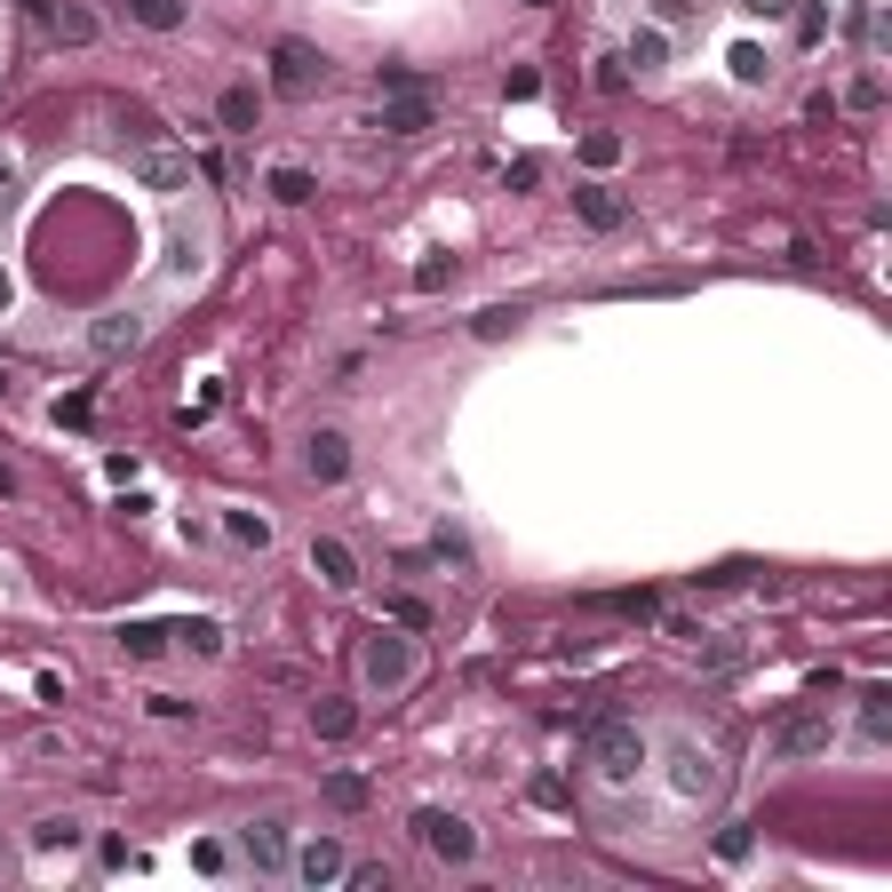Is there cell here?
<instances>
[{
    "mask_svg": "<svg viewBox=\"0 0 892 892\" xmlns=\"http://www.w3.org/2000/svg\"><path fill=\"white\" fill-rule=\"evenodd\" d=\"M271 192H280V199H287V208H303V199H312L319 184H312V176H303V167H280V176H271Z\"/></svg>",
    "mask_w": 892,
    "mask_h": 892,
    "instance_id": "22",
    "label": "cell"
},
{
    "mask_svg": "<svg viewBox=\"0 0 892 892\" xmlns=\"http://www.w3.org/2000/svg\"><path fill=\"white\" fill-rule=\"evenodd\" d=\"M359 670H367L374 694H399L406 670H415V654H406V638H383V630H374V638H367V654H359Z\"/></svg>",
    "mask_w": 892,
    "mask_h": 892,
    "instance_id": "5",
    "label": "cell"
},
{
    "mask_svg": "<svg viewBox=\"0 0 892 892\" xmlns=\"http://www.w3.org/2000/svg\"><path fill=\"white\" fill-rule=\"evenodd\" d=\"M351 726H359V717H351V701H319V733H327V741H342Z\"/></svg>",
    "mask_w": 892,
    "mask_h": 892,
    "instance_id": "27",
    "label": "cell"
},
{
    "mask_svg": "<svg viewBox=\"0 0 892 892\" xmlns=\"http://www.w3.org/2000/svg\"><path fill=\"white\" fill-rule=\"evenodd\" d=\"M749 17H788V0H741Z\"/></svg>",
    "mask_w": 892,
    "mask_h": 892,
    "instance_id": "33",
    "label": "cell"
},
{
    "mask_svg": "<svg viewBox=\"0 0 892 892\" xmlns=\"http://www.w3.org/2000/svg\"><path fill=\"white\" fill-rule=\"evenodd\" d=\"M342 869H351V861H342V845H335V837H312V845L295 852V877H303V884H335Z\"/></svg>",
    "mask_w": 892,
    "mask_h": 892,
    "instance_id": "10",
    "label": "cell"
},
{
    "mask_svg": "<svg viewBox=\"0 0 892 892\" xmlns=\"http://www.w3.org/2000/svg\"><path fill=\"white\" fill-rule=\"evenodd\" d=\"M303 463H312V478H319V487H335V478L351 470V438H342V431H319V438H312V455H303Z\"/></svg>",
    "mask_w": 892,
    "mask_h": 892,
    "instance_id": "11",
    "label": "cell"
},
{
    "mask_svg": "<svg viewBox=\"0 0 892 892\" xmlns=\"http://www.w3.org/2000/svg\"><path fill=\"white\" fill-rule=\"evenodd\" d=\"M32 845H41V852H56V845L73 852V845H80V820H41V829H32Z\"/></svg>",
    "mask_w": 892,
    "mask_h": 892,
    "instance_id": "21",
    "label": "cell"
},
{
    "mask_svg": "<svg viewBox=\"0 0 892 892\" xmlns=\"http://www.w3.org/2000/svg\"><path fill=\"white\" fill-rule=\"evenodd\" d=\"M415 287L431 295V287H455V255H431V263H415Z\"/></svg>",
    "mask_w": 892,
    "mask_h": 892,
    "instance_id": "26",
    "label": "cell"
},
{
    "mask_svg": "<svg viewBox=\"0 0 892 892\" xmlns=\"http://www.w3.org/2000/svg\"><path fill=\"white\" fill-rule=\"evenodd\" d=\"M224 128H255V88H231L224 96Z\"/></svg>",
    "mask_w": 892,
    "mask_h": 892,
    "instance_id": "25",
    "label": "cell"
},
{
    "mask_svg": "<svg viewBox=\"0 0 892 892\" xmlns=\"http://www.w3.org/2000/svg\"><path fill=\"white\" fill-rule=\"evenodd\" d=\"M135 176H144V192H184V184H192V160L167 152L160 135L144 128V135H135Z\"/></svg>",
    "mask_w": 892,
    "mask_h": 892,
    "instance_id": "3",
    "label": "cell"
},
{
    "mask_svg": "<svg viewBox=\"0 0 892 892\" xmlns=\"http://www.w3.org/2000/svg\"><path fill=\"white\" fill-rule=\"evenodd\" d=\"M128 17L152 24V32H176V24H184V0H128Z\"/></svg>",
    "mask_w": 892,
    "mask_h": 892,
    "instance_id": "15",
    "label": "cell"
},
{
    "mask_svg": "<svg viewBox=\"0 0 892 892\" xmlns=\"http://www.w3.org/2000/svg\"><path fill=\"white\" fill-rule=\"evenodd\" d=\"M733 80H765V56L758 48H733Z\"/></svg>",
    "mask_w": 892,
    "mask_h": 892,
    "instance_id": "30",
    "label": "cell"
},
{
    "mask_svg": "<svg viewBox=\"0 0 892 892\" xmlns=\"http://www.w3.org/2000/svg\"><path fill=\"white\" fill-rule=\"evenodd\" d=\"M327 805H335V813H359V805H367V781H359V773H327Z\"/></svg>",
    "mask_w": 892,
    "mask_h": 892,
    "instance_id": "17",
    "label": "cell"
},
{
    "mask_svg": "<svg viewBox=\"0 0 892 892\" xmlns=\"http://www.w3.org/2000/svg\"><path fill=\"white\" fill-rule=\"evenodd\" d=\"M271 80H280V96H312L327 80V56L312 41H280V48H271Z\"/></svg>",
    "mask_w": 892,
    "mask_h": 892,
    "instance_id": "2",
    "label": "cell"
},
{
    "mask_svg": "<svg viewBox=\"0 0 892 892\" xmlns=\"http://www.w3.org/2000/svg\"><path fill=\"white\" fill-rule=\"evenodd\" d=\"M590 765L606 781H630L645 765V733L630 726V717H598V726H590Z\"/></svg>",
    "mask_w": 892,
    "mask_h": 892,
    "instance_id": "1",
    "label": "cell"
},
{
    "mask_svg": "<svg viewBox=\"0 0 892 892\" xmlns=\"http://www.w3.org/2000/svg\"><path fill=\"white\" fill-rule=\"evenodd\" d=\"M312 566H319V581H327V590H351V581H359L351 542H335V534H319V542H312Z\"/></svg>",
    "mask_w": 892,
    "mask_h": 892,
    "instance_id": "9",
    "label": "cell"
},
{
    "mask_svg": "<svg viewBox=\"0 0 892 892\" xmlns=\"http://www.w3.org/2000/svg\"><path fill=\"white\" fill-rule=\"evenodd\" d=\"M415 837L438 852V861H470V852H478L470 820H455V813H415Z\"/></svg>",
    "mask_w": 892,
    "mask_h": 892,
    "instance_id": "6",
    "label": "cell"
},
{
    "mask_svg": "<svg viewBox=\"0 0 892 892\" xmlns=\"http://www.w3.org/2000/svg\"><path fill=\"white\" fill-rule=\"evenodd\" d=\"M24 9H48V0H24Z\"/></svg>",
    "mask_w": 892,
    "mask_h": 892,
    "instance_id": "36",
    "label": "cell"
},
{
    "mask_svg": "<svg viewBox=\"0 0 892 892\" xmlns=\"http://www.w3.org/2000/svg\"><path fill=\"white\" fill-rule=\"evenodd\" d=\"M120 645H128L135 662H152L160 645H167V630H152V622H128V630H120Z\"/></svg>",
    "mask_w": 892,
    "mask_h": 892,
    "instance_id": "20",
    "label": "cell"
},
{
    "mask_svg": "<svg viewBox=\"0 0 892 892\" xmlns=\"http://www.w3.org/2000/svg\"><path fill=\"white\" fill-rule=\"evenodd\" d=\"M135 342H144V319H135V312L96 319V351H135Z\"/></svg>",
    "mask_w": 892,
    "mask_h": 892,
    "instance_id": "14",
    "label": "cell"
},
{
    "mask_svg": "<svg viewBox=\"0 0 892 892\" xmlns=\"http://www.w3.org/2000/svg\"><path fill=\"white\" fill-rule=\"evenodd\" d=\"M884 726H892V694H884V685H869V694H861V733L884 741Z\"/></svg>",
    "mask_w": 892,
    "mask_h": 892,
    "instance_id": "16",
    "label": "cell"
},
{
    "mask_svg": "<svg viewBox=\"0 0 892 892\" xmlns=\"http://www.w3.org/2000/svg\"><path fill=\"white\" fill-rule=\"evenodd\" d=\"M717 861H749V829H726V837H717Z\"/></svg>",
    "mask_w": 892,
    "mask_h": 892,
    "instance_id": "32",
    "label": "cell"
},
{
    "mask_svg": "<svg viewBox=\"0 0 892 892\" xmlns=\"http://www.w3.org/2000/svg\"><path fill=\"white\" fill-rule=\"evenodd\" d=\"M176 638H184V645H199V654H216V645H224V630H216V622H184Z\"/></svg>",
    "mask_w": 892,
    "mask_h": 892,
    "instance_id": "28",
    "label": "cell"
},
{
    "mask_svg": "<svg viewBox=\"0 0 892 892\" xmlns=\"http://www.w3.org/2000/svg\"><path fill=\"white\" fill-rule=\"evenodd\" d=\"M231 534H239V542H255V551L271 542V526H263V519H248V510H231Z\"/></svg>",
    "mask_w": 892,
    "mask_h": 892,
    "instance_id": "29",
    "label": "cell"
},
{
    "mask_svg": "<svg viewBox=\"0 0 892 892\" xmlns=\"http://www.w3.org/2000/svg\"><path fill=\"white\" fill-rule=\"evenodd\" d=\"M581 160H590V167H613V160H622V135H581Z\"/></svg>",
    "mask_w": 892,
    "mask_h": 892,
    "instance_id": "24",
    "label": "cell"
},
{
    "mask_svg": "<svg viewBox=\"0 0 892 892\" xmlns=\"http://www.w3.org/2000/svg\"><path fill=\"white\" fill-rule=\"evenodd\" d=\"M630 64H638V73H662V64H670V41H662V32H638V41H630Z\"/></svg>",
    "mask_w": 892,
    "mask_h": 892,
    "instance_id": "18",
    "label": "cell"
},
{
    "mask_svg": "<svg viewBox=\"0 0 892 892\" xmlns=\"http://www.w3.org/2000/svg\"><path fill=\"white\" fill-rule=\"evenodd\" d=\"M56 41H73V48L96 41V17H88V9H56Z\"/></svg>",
    "mask_w": 892,
    "mask_h": 892,
    "instance_id": "23",
    "label": "cell"
},
{
    "mask_svg": "<svg viewBox=\"0 0 892 892\" xmlns=\"http://www.w3.org/2000/svg\"><path fill=\"white\" fill-rule=\"evenodd\" d=\"M519 303H494V312H478V335H487V342H502V335H519Z\"/></svg>",
    "mask_w": 892,
    "mask_h": 892,
    "instance_id": "19",
    "label": "cell"
},
{
    "mask_svg": "<svg viewBox=\"0 0 892 892\" xmlns=\"http://www.w3.org/2000/svg\"><path fill=\"white\" fill-rule=\"evenodd\" d=\"M820 749H829V717H820V709H797L773 733V758H820Z\"/></svg>",
    "mask_w": 892,
    "mask_h": 892,
    "instance_id": "7",
    "label": "cell"
},
{
    "mask_svg": "<svg viewBox=\"0 0 892 892\" xmlns=\"http://www.w3.org/2000/svg\"><path fill=\"white\" fill-rule=\"evenodd\" d=\"M383 128H391V135H423V128H431V105H423L415 88H399L391 105H383Z\"/></svg>",
    "mask_w": 892,
    "mask_h": 892,
    "instance_id": "13",
    "label": "cell"
},
{
    "mask_svg": "<svg viewBox=\"0 0 892 892\" xmlns=\"http://www.w3.org/2000/svg\"><path fill=\"white\" fill-rule=\"evenodd\" d=\"M670 781H677V797H709V788H717V758L694 749V741H677L670 749Z\"/></svg>",
    "mask_w": 892,
    "mask_h": 892,
    "instance_id": "8",
    "label": "cell"
},
{
    "mask_svg": "<svg viewBox=\"0 0 892 892\" xmlns=\"http://www.w3.org/2000/svg\"><path fill=\"white\" fill-rule=\"evenodd\" d=\"M654 9H662L670 24H685V17H694V0H654Z\"/></svg>",
    "mask_w": 892,
    "mask_h": 892,
    "instance_id": "34",
    "label": "cell"
},
{
    "mask_svg": "<svg viewBox=\"0 0 892 892\" xmlns=\"http://www.w3.org/2000/svg\"><path fill=\"white\" fill-rule=\"evenodd\" d=\"M9 295H17V287H9V271H0V312H9Z\"/></svg>",
    "mask_w": 892,
    "mask_h": 892,
    "instance_id": "35",
    "label": "cell"
},
{
    "mask_svg": "<svg viewBox=\"0 0 892 892\" xmlns=\"http://www.w3.org/2000/svg\"><path fill=\"white\" fill-rule=\"evenodd\" d=\"M542 184V160H510V192H534Z\"/></svg>",
    "mask_w": 892,
    "mask_h": 892,
    "instance_id": "31",
    "label": "cell"
},
{
    "mask_svg": "<svg viewBox=\"0 0 892 892\" xmlns=\"http://www.w3.org/2000/svg\"><path fill=\"white\" fill-rule=\"evenodd\" d=\"M574 208H581V224H590V231H622V216H630L606 184H581V192H574Z\"/></svg>",
    "mask_w": 892,
    "mask_h": 892,
    "instance_id": "12",
    "label": "cell"
},
{
    "mask_svg": "<svg viewBox=\"0 0 892 892\" xmlns=\"http://www.w3.org/2000/svg\"><path fill=\"white\" fill-rule=\"evenodd\" d=\"M239 852H248L255 877H287V869H295V845H287L280 820H255V829H239Z\"/></svg>",
    "mask_w": 892,
    "mask_h": 892,
    "instance_id": "4",
    "label": "cell"
}]
</instances>
